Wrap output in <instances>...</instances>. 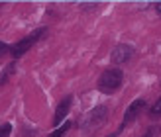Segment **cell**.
Masks as SVG:
<instances>
[{
	"mask_svg": "<svg viewBox=\"0 0 161 137\" xmlns=\"http://www.w3.org/2000/svg\"><path fill=\"white\" fill-rule=\"evenodd\" d=\"M10 131H12V125L10 124H2V125H0V137H8Z\"/></svg>",
	"mask_w": 161,
	"mask_h": 137,
	"instance_id": "cell-10",
	"label": "cell"
},
{
	"mask_svg": "<svg viewBox=\"0 0 161 137\" xmlns=\"http://www.w3.org/2000/svg\"><path fill=\"white\" fill-rule=\"evenodd\" d=\"M143 137H151V133H147V135H143Z\"/></svg>",
	"mask_w": 161,
	"mask_h": 137,
	"instance_id": "cell-13",
	"label": "cell"
},
{
	"mask_svg": "<svg viewBox=\"0 0 161 137\" xmlns=\"http://www.w3.org/2000/svg\"><path fill=\"white\" fill-rule=\"evenodd\" d=\"M143 106H146V100H143V98H138V100H134V102L130 104V106H128V110L124 112V119H122V124H120L118 131H116L114 135H118V133L122 131V129H124V127H126L128 124H132L134 119L138 118V114H140V112L143 110Z\"/></svg>",
	"mask_w": 161,
	"mask_h": 137,
	"instance_id": "cell-4",
	"label": "cell"
},
{
	"mask_svg": "<svg viewBox=\"0 0 161 137\" xmlns=\"http://www.w3.org/2000/svg\"><path fill=\"white\" fill-rule=\"evenodd\" d=\"M69 129H71V122H65V124H63L61 127H57V129H55L53 133H49L47 137H63V135H65Z\"/></svg>",
	"mask_w": 161,
	"mask_h": 137,
	"instance_id": "cell-8",
	"label": "cell"
},
{
	"mask_svg": "<svg viewBox=\"0 0 161 137\" xmlns=\"http://www.w3.org/2000/svg\"><path fill=\"white\" fill-rule=\"evenodd\" d=\"M134 55V47L132 45H126V43H120L116 45L114 49H112V55H110V61L114 63V65H124L132 59Z\"/></svg>",
	"mask_w": 161,
	"mask_h": 137,
	"instance_id": "cell-5",
	"label": "cell"
},
{
	"mask_svg": "<svg viewBox=\"0 0 161 137\" xmlns=\"http://www.w3.org/2000/svg\"><path fill=\"white\" fill-rule=\"evenodd\" d=\"M122 82H124V72L116 67H112V69H106L100 75L96 86H98V90L104 92V94H114L118 88L122 86Z\"/></svg>",
	"mask_w": 161,
	"mask_h": 137,
	"instance_id": "cell-1",
	"label": "cell"
},
{
	"mask_svg": "<svg viewBox=\"0 0 161 137\" xmlns=\"http://www.w3.org/2000/svg\"><path fill=\"white\" fill-rule=\"evenodd\" d=\"M108 118V108L106 106H96L94 110H91L88 114L85 116V122H83V127L85 129H96L100 127Z\"/></svg>",
	"mask_w": 161,
	"mask_h": 137,
	"instance_id": "cell-3",
	"label": "cell"
},
{
	"mask_svg": "<svg viewBox=\"0 0 161 137\" xmlns=\"http://www.w3.org/2000/svg\"><path fill=\"white\" fill-rule=\"evenodd\" d=\"M71 104H73V96H65V98H63V102L57 106V110H55V116H53V124H55V125H59L63 119L67 118L69 110H71Z\"/></svg>",
	"mask_w": 161,
	"mask_h": 137,
	"instance_id": "cell-6",
	"label": "cell"
},
{
	"mask_svg": "<svg viewBox=\"0 0 161 137\" xmlns=\"http://www.w3.org/2000/svg\"><path fill=\"white\" fill-rule=\"evenodd\" d=\"M45 31H47L45 28H39V29H36V31H34V34H30V35H26V37H22L20 41H16L14 45H10V53L14 55L16 59L22 57L24 53H28V49H30V47L34 45V43L37 41V39L45 34Z\"/></svg>",
	"mask_w": 161,
	"mask_h": 137,
	"instance_id": "cell-2",
	"label": "cell"
},
{
	"mask_svg": "<svg viewBox=\"0 0 161 137\" xmlns=\"http://www.w3.org/2000/svg\"><path fill=\"white\" fill-rule=\"evenodd\" d=\"M155 12L161 16V2H157V4H155Z\"/></svg>",
	"mask_w": 161,
	"mask_h": 137,
	"instance_id": "cell-12",
	"label": "cell"
},
{
	"mask_svg": "<svg viewBox=\"0 0 161 137\" xmlns=\"http://www.w3.org/2000/svg\"><path fill=\"white\" fill-rule=\"evenodd\" d=\"M14 72H16V63H8V65L2 69V72H0V86L6 84V80L10 78Z\"/></svg>",
	"mask_w": 161,
	"mask_h": 137,
	"instance_id": "cell-7",
	"label": "cell"
},
{
	"mask_svg": "<svg viewBox=\"0 0 161 137\" xmlns=\"http://www.w3.org/2000/svg\"><path fill=\"white\" fill-rule=\"evenodd\" d=\"M6 53H10V45H6V43L0 41V57H4Z\"/></svg>",
	"mask_w": 161,
	"mask_h": 137,
	"instance_id": "cell-11",
	"label": "cell"
},
{
	"mask_svg": "<svg viewBox=\"0 0 161 137\" xmlns=\"http://www.w3.org/2000/svg\"><path fill=\"white\" fill-rule=\"evenodd\" d=\"M149 116H151V118H161V96L157 98V102L153 104V106H151Z\"/></svg>",
	"mask_w": 161,
	"mask_h": 137,
	"instance_id": "cell-9",
	"label": "cell"
}]
</instances>
